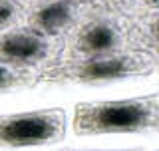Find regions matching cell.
Listing matches in <instances>:
<instances>
[{
	"label": "cell",
	"instance_id": "6da1fadb",
	"mask_svg": "<svg viewBox=\"0 0 159 151\" xmlns=\"http://www.w3.org/2000/svg\"><path fill=\"white\" fill-rule=\"evenodd\" d=\"M151 108L141 102H116L86 108L78 115V123L96 131H133L149 123Z\"/></svg>",
	"mask_w": 159,
	"mask_h": 151
},
{
	"label": "cell",
	"instance_id": "7a4b0ae2",
	"mask_svg": "<svg viewBox=\"0 0 159 151\" xmlns=\"http://www.w3.org/2000/svg\"><path fill=\"white\" fill-rule=\"evenodd\" d=\"M58 119L48 113H24L0 119V141L10 145H34L56 137Z\"/></svg>",
	"mask_w": 159,
	"mask_h": 151
},
{
	"label": "cell",
	"instance_id": "3957f363",
	"mask_svg": "<svg viewBox=\"0 0 159 151\" xmlns=\"http://www.w3.org/2000/svg\"><path fill=\"white\" fill-rule=\"evenodd\" d=\"M0 50L4 56L12 60H34L42 56L44 44L42 40H38L36 36H30V34H12V36L2 40Z\"/></svg>",
	"mask_w": 159,
	"mask_h": 151
},
{
	"label": "cell",
	"instance_id": "277c9868",
	"mask_svg": "<svg viewBox=\"0 0 159 151\" xmlns=\"http://www.w3.org/2000/svg\"><path fill=\"white\" fill-rule=\"evenodd\" d=\"M70 16L72 14H70V8L66 2H52L48 6L40 8L36 20L40 28H44L50 34H56L58 30H62L70 22Z\"/></svg>",
	"mask_w": 159,
	"mask_h": 151
},
{
	"label": "cell",
	"instance_id": "5b68a950",
	"mask_svg": "<svg viewBox=\"0 0 159 151\" xmlns=\"http://www.w3.org/2000/svg\"><path fill=\"white\" fill-rule=\"evenodd\" d=\"M127 72L125 60H98V62H89L86 68L82 70L84 78L88 80H109V78H119Z\"/></svg>",
	"mask_w": 159,
	"mask_h": 151
},
{
	"label": "cell",
	"instance_id": "8992f818",
	"mask_svg": "<svg viewBox=\"0 0 159 151\" xmlns=\"http://www.w3.org/2000/svg\"><path fill=\"white\" fill-rule=\"evenodd\" d=\"M82 42L89 52H106L116 44V32L106 24H93L84 32Z\"/></svg>",
	"mask_w": 159,
	"mask_h": 151
},
{
	"label": "cell",
	"instance_id": "52a82bcc",
	"mask_svg": "<svg viewBox=\"0 0 159 151\" xmlns=\"http://www.w3.org/2000/svg\"><path fill=\"white\" fill-rule=\"evenodd\" d=\"M12 14H14L12 4H10L8 0H0V26H4V24L12 18Z\"/></svg>",
	"mask_w": 159,
	"mask_h": 151
},
{
	"label": "cell",
	"instance_id": "ba28073f",
	"mask_svg": "<svg viewBox=\"0 0 159 151\" xmlns=\"http://www.w3.org/2000/svg\"><path fill=\"white\" fill-rule=\"evenodd\" d=\"M8 78H10L8 72H6L4 68H0V85H4V84H6V82H8Z\"/></svg>",
	"mask_w": 159,
	"mask_h": 151
},
{
	"label": "cell",
	"instance_id": "9c48e42d",
	"mask_svg": "<svg viewBox=\"0 0 159 151\" xmlns=\"http://www.w3.org/2000/svg\"><path fill=\"white\" fill-rule=\"evenodd\" d=\"M149 2H151V4H157V0H149Z\"/></svg>",
	"mask_w": 159,
	"mask_h": 151
}]
</instances>
